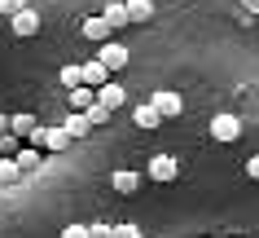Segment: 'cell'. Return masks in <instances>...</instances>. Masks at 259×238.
<instances>
[{"mask_svg": "<svg viewBox=\"0 0 259 238\" xmlns=\"http://www.w3.org/2000/svg\"><path fill=\"white\" fill-rule=\"evenodd\" d=\"M145 177H150V181H158V185L176 181V177H180V159H171V154H154L150 163H145Z\"/></svg>", "mask_w": 259, "mask_h": 238, "instance_id": "6da1fadb", "label": "cell"}, {"mask_svg": "<svg viewBox=\"0 0 259 238\" xmlns=\"http://www.w3.org/2000/svg\"><path fill=\"white\" fill-rule=\"evenodd\" d=\"M211 137L215 141H237L242 137V119H237V115H215V119H211Z\"/></svg>", "mask_w": 259, "mask_h": 238, "instance_id": "7a4b0ae2", "label": "cell"}, {"mask_svg": "<svg viewBox=\"0 0 259 238\" xmlns=\"http://www.w3.org/2000/svg\"><path fill=\"white\" fill-rule=\"evenodd\" d=\"M97 62H101V66L106 71H123L127 66V62H132V53H127V49H123V44H101V53H97Z\"/></svg>", "mask_w": 259, "mask_h": 238, "instance_id": "3957f363", "label": "cell"}, {"mask_svg": "<svg viewBox=\"0 0 259 238\" xmlns=\"http://www.w3.org/2000/svg\"><path fill=\"white\" fill-rule=\"evenodd\" d=\"M150 106L163 115V119H167V115H180V111H185L180 93H171V88H158V93H150Z\"/></svg>", "mask_w": 259, "mask_h": 238, "instance_id": "277c9868", "label": "cell"}, {"mask_svg": "<svg viewBox=\"0 0 259 238\" xmlns=\"http://www.w3.org/2000/svg\"><path fill=\"white\" fill-rule=\"evenodd\" d=\"M9 22H14V31H18V36H22V40L40 31V14H35V9H18V14L9 18Z\"/></svg>", "mask_w": 259, "mask_h": 238, "instance_id": "5b68a950", "label": "cell"}, {"mask_svg": "<svg viewBox=\"0 0 259 238\" xmlns=\"http://www.w3.org/2000/svg\"><path fill=\"white\" fill-rule=\"evenodd\" d=\"M106 75H110V71H106V66H101V62L93 57V62H83V66H79V84H88V88H101V84H106Z\"/></svg>", "mask_w": 259, "mask_h": 238, "instance_id": "8992f818", "label": "cell"}, {"mask_svg": "<svg viewBox=\"0 0 259 238\" xmlns=\"http://www.w3.org/2000/svg\"><path fill=\"white\" fill-rule=\"evenodd\" d=\"M97 101H101V106H106V111H119L123 101H127V93H123L119 84H110V80H106V84L97 88Z\"/></svg>", "mask_w": 259, "mask_h": 238, "instance_id": "52a82bcc", "label": "cell"}, {"mask_svg": "<svg viewBox=\"0 0 259 238\" xmlns=\"http://www.w3.org/2000/svg\"><path fill=\"white\" fill-rule=\"evenodd\" d=\"M83 36H88V40H97V44H106L110 40V31H114V27H110V22H106V18H83Z\"/></svg>", "mask_w": 259, "mask_h": 238, "instance_id": "ba28073f", "label": "cell"}, {"mask_svg": "<svg viewBox=\"0 0 259 238\" xmlns=\"http://www.w3.org/2000/svg\"><path fill=\"white\" fill-rule=\"evenodd\" d=\"M70 141H75V137H70V132H66V128H44V141H40V146H44V150H66V146H70Z\"/></svg>", "mask_w": 259, "mask_h": 238, "instance_id": "9c48e42d", "label": "cell"}, {"mask_svg": "<svg viewBox=\"0 0 259 238\" xmlns=\"http://www.w3.org/2000/svg\"><path fill=\"white\" fill-rule=\"evenodd\" d=\"M66 97H70V111H88V106L97 101V88H88V84H75V88L66 93Z\"/></svg>", "mask_w": 259, "mask_h": 238, "instance_id": "30bf717a", "label": "cell"}, {"mask_svg": "<svg viewBox=\"0 0 259 238\" xmlns=\"http://www.w3.org/2000/svg\"><path fill=\"white\" fill-rule=\"evenodd\" d=\"M110 185H114V190H119V194H137V185H141V177L137 172H114V177H110Z\"/></svg>", "mask_w": 259, "mask_h": 238, "instance_id": "8fae6325", "label": "cell"}, {"mask_svg": "<svg viewBox=\"0 0 259 238\" xmlns=\"http://www.w3.org/2000/svg\"><path fill=\"white\" fill-rule=\"evenodd\" d=\"M62 128H66L70 137H88V132H93V124H88V115H83V111H70V119Z\"/></svg>", "mask_w": 259, "mask_h": 238, "instance_id": "7c38bea8", "label": "cell"}, {"mask_svg": "<svg viewBox=\"0 0 259 238\" xmlns=\"http://www.w3.org/2000/svg\"><path fill=\"white\" fill-rule=\"evenodd\" d=\"M123 9H127V22H145V18L154 14L150 0H123Z\"/></svg>", "mask_w": 259, "mask_h": 238, "instance_id": "4fadbf2b", "label": "cell"}, {"mask_svg": "<svg viewBox=\"0 0 259 238\" xmlns=\"http://www.w3.org/2000/svg\"><path fill=\"white\" fill-rule=\"evenodd\" d=\"M35 124H40V119L27 115V111H22V115H9V132H18V137H31V128H35Z\"/></svg>", "mask_w": 259, "mask_h": 238, "instance_id": "5bb4252c", "label": "cell"}, {"mask_svg": "<svg viewBox=\"0 0 259 238\" xmlns=\"http://www.w3.org/2000/svg\"><path fill=\"white\" fill-rule=\"evenodd\" d=\"M101 18H106V22H110L114 31H119V27H127V9H123V0H110V5H106V14H101Z\"/></svg>", "mask_w": 259, "mask_h": 238, "instance_id": "9a60e30c", "label": "cell"}, {"mask_svg": "<svg viewBox=\"0 0 259 238\" xmlns=\"http://www.w3.org/2000/svg\"><path fill=\"white\" fill-rule=\"evenodd\" d=\"M18 177H22V168H18V159H14V154H0V185L18 181Z\"/></svg>", "mask_w": 259, "mask_h": 238, "instance_id": "2e32d148", "label": "cell"}, {"mask_svg": "<svg viewBox=\"0 0 259 238\" xmlns=\"http://www.w3.org/2000/svg\"><path fill=\"white\" fill-rule=\"evenodd\" d=\"M14 159H18V168H22V172H35V168H40V150H35V146H22Z\"/></svg>", "mask_w": 259, "mask_h": 238, "instance_id": "e0dca14e", "label": "cell"}, {"mask_svg": "<svg viewBox=\"0 0 259 238\" xmlns=\"http://www.w3.org/2000/svg\"><path fill=\"white\" fill-rule=\"evenodd\" d=\"M132 119H137V128H158V119H163V115L145 101V106H137V115H132Z\"/></svg>", "mask_w": 259, "mask_h": 238, "instance_id": "ac0fdd59", "label": "cell"}, {"mask_svg": "<svg viewBox=\"0 0 259 238\" xmlns=\"http://www.w3.org/2000/svg\"><path fill=\"white\" fill-rule=\"evenodd\" d=\"M83 115H88V124H106V119H110V111H106V106H101V101H93V106H88V111H83Z\"/></svg>", "mask_w": 259, "mask_h": 238, "instance_id": "d6986e66", "label": "cell"}, {"mask_svg": "<svg viewBox=\"0 0 259 238\" xmlns=\"http://www.w3.org/2000/svg\"><path fill=\"white\" fill-rule=\"evenodd\" d=\"M62 84H66V88L79 84V66H75V62H70V66H62Z\"/></svg>", "mask_w": 259, "mask_h": 238, "instance_id": "ffe728a7", "label": "cell"}, {"mask_svg": "<svg viewBox=\"0 0 259 238\" xmlns=\"http://www.w3.org/2000/svg\"><path fill=\"white\" fill-rule=\"evenodd\" d=\"M88 238H114V225H88Z\"/></svg>", "mask_w": 259, "mask_h": 238, "instance_id": "44dd1931", "label": "cell"}, {"mask_svg": "<svg viewBox=\"0 0 259 238\" xmlns=\"http://www.w3.org/2000/svg\"><path fill=\"white\" fill-rule=\"evenodd\" d=\"M18 9H27V0H0V14H9V18H14Z\"/></svg>", "mask_w": 259, "mask_h": 238, "instance_id": "7402d4cb", "label": "cell"}, {"mask_svg": "<svg viewBox=\"0 0 259 238\" xmlns=\"http://www.w3.org/2000/svg\"><path fill=\"white\" fill-rule=\"evenodd\" d=\"M114 238H141L137 225H114Z\"/></svg>", "mask_w": 259, "mask_h": 238, "instance_id": "603a6c76", "label": "cell"}, {"mask_svg": "<svg viewBox=\"0 0 259 238\" xmlns=\"http://www.w3.org/2000/svg\"><path fill=\"white\" fill-rule=\"evenodd\" d=\"M62 238H88V225H66V229H62Z\"/></svg>", "mask_w": 259, "mask_h": 238, "instance_id": "cb8c5ba5", "label": "cell"}, {"mask_svg": "<svg viewBox=\"0 0 259 238\" xmlns=\"http://www.w3.org/2000/svg\"><path fill=\"white\" fill-rule=\"evenodd\" d=\"M246 177H250V181H259V154H250V159H246Z\"/></svg>", "mask_w": 259, "mask_h": 238, "instance_id": "d4e9b609", "label": "cell"}, {"mask_svg": "<svg viewBox=\"0 0 259 238\" xmlns=\"http://www.w3.org/2000/svg\"><path fill=\"white\" fill-rule=\"evenodd\" d=\"M242 9H246L250 18H255V14H259V0H242Z\"/></svg>", "mask_w": 259, "mask_h": 238, "instance_id": "484cf974", "label": "cell"}, {"mask_svg": "<svg viewBox=\"0 0 259 238\" xmlns=\"http://www.w3.org/2000/svg\"><path fill=\"white\" fill-rule=\"evenodd\" d=\"M5 132H9V119H5V115H0V137H5Z\"/></svg>", "mask_w": 259, "mask_h": 238, "instance_id": "4316f807", "label": "cell"}, {"mask_svg": "<svg viewBox=\"0 0 259 238\" xmlns=\"http://www.w3.org/2000/svg\"><path fill=\"white\" fill-rule=\"evenodd\" d=\"M0 154H5V137H0Z\"/></svg>", "mask_w": 259, "mask_h": 238, "instance_id": "83f0119b", "label": "cell"}]
</instances>
